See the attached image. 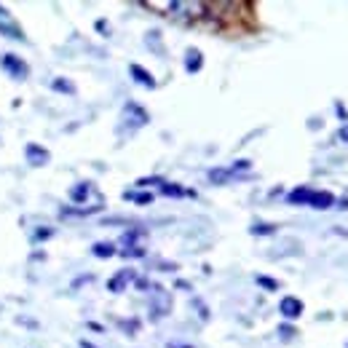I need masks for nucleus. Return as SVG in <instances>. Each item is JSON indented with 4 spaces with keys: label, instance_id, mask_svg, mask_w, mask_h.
I'll use <instances>...</instances> for the list:
<instances>
[{
    "label": "nucleus",
    "instance_id": "nucleus-1",
    "mask_svg": "<svg viewBox=\"0 0 348 348\" xmlns=\"http://www.w3.org/2000/svg\"><path fill=\"white\" fill-rule=\"evenodd\" d=\"M0 67H3V70L11 75L14 81H25L27 75H30L27 62L22 59L19 54H3V57H0Z\"/></svg>",
    "mask_w": 348,
    "mask_h": 348
},
{
    "label": "nucleus",
    "instance_id": "nucleus-2",
    "mask_svg": "<svg viewBox=\"0 0 348 348\" xmlns=\"http://www.w3.org/2000/svg\"><path fill=\"white\" fill-rule=\"evenodd\" d=\"M303 300L297 297H281V303H278V313L284 316V319H300V313H303Z\"/></svg>",
    "mask_w": 348,
    "mask_h": 348
},
{
    "label": "nucleus",
    "instance_id": "nucleus-3",
    "mask_svg": "<svg viewBox=\"0 0 348 348\" xmlns=\"http://www.w3.org/2000/svg\"><path fill=\"white\" fill-rule=\"evenodd\" d=\"M25 156H27V161L33 166H46L51 161V153L46 150V148H41V145H35V142H30L27 148H25Z\"/></svg>",
    "mask_w": 348,
    "mask_h": 348
},
{
    "label": "nucleus",
    "instance_id": "nucleus-4",
    "mask_svg": "<svg viewBox=\"0 0 348 348\" xmlns=\"http://www.w3.org/2000/svg\"><path fill=\"white\" fill-rule=\"evenodd\" d=\"M134 270H118V273H115L113 278H110V281H107V292H115V295H118V292H123V289H126L129 287V281H134Z\"/></svg>",
    "mask_w": 348,
    "mask_h": 348
},
{
    "label": "nucleus",
    "instance_id": "nucleus-5",
    "mask_svg": "<svg viewBox=\"0 0 348 348\" xmlns=\"http://www.w3.org/2000/svg\"><path fill=\"white\" fill-rule=\"evenodd\" d=\"M311 196H313V190L305 188V185H300V188H295V190L287 193V204H292V206H308Z\"/></svg>",
    "mask_w": 348,
    "mask_h": 348
},
{
    "label": "nucleus",
    "instance_id": "nucleus-6",
    "mask_svg": "<svg viewBox=\"0 0 348 348\" xmlns=\"http://www.w3.org/2000/svg\"><path fill=\"white\" fill-rule=\"evenodd\" d=\"M129 75H131V78H134V81L139 83V86H145V89H156V78H153V75H150L145 67H139V65H131V67H129Z\"/></svg>",
    "mask_w": 348,
    "mask_h": 348
},
{
    "label": "nucleus",
    "instance_id": "nucleus-7",
    "mask_svg": "<svg viewBox=\"0 0 348 348\" xmlns=\"http://www.w3.org/2000/svg\"><path fill=\"white\" fill-rule=\"evenodd\" d=\"M332 204H335V196L329 190H313L311 201H308V206H313V209H329Z\"/></svg>",
    "mask_w": 348,
    "mask_h": 348
},
{
    "label": "nucleus",
    "instance_id": "nucleus-8",
    "mask_svg": "<svg viewBox=\"0 0 348 348\" xmlns=\"http://www.w3.org/2000/svg\"><path fill=\"white\" fill-rule=\"evenodd\" d=\"M201 67H204L201 51L198 49H188V54H185V70H188V73H198Z\"/></svg>",
    "mask_w": 348,
    "mask_h": 348
},
{
    "label": "nucleus",
    "instance_id": "nucleus-9",
    "mask_svg": "<svg viewBox=\"0 0 348 348\" xmlns=\"http://www.w3.org/2000/svg\"><path fill=\"white\" fill-rule=\"evenodd\" d=\"M91 254L99 260H107V257H113V254H118V249H115V244H110V241H97L91 246Z\"/></svg>",
    "mask_w": 348,
    "mask_h": 348
},
{
    "label": "nucleus",
    "instance_id": "nucleus-10",
    "mask_svg": "<svg viewBox=\"0 0 348 348\" xmlns=\"http://www.w3.org/2000/svg\"><path fill=\"white\" fill-rule=\"evenodd\" d=\"M0 33H3L6 38H14V41H22V43L27 41V35L22 33V30H19L17 25H9L6 19H0Z\"/></svg>",
    "mask_w": 348,
    "mask_h": 348
},
{
    "label": "nucleus",
    "instance_id": "nucleus-11",
    "mask_svg": "<svg viewBox=\"0 0 348 348\" xmlns=\"http://www.w3.org/2000/svg\"><path fill=\"white\" fill-rule=\"evenodd\" d=\"M89 193H91V185L81 182V185H75V188L70 190V201H73V204H83V201L89 198Z\"/></svg>",
    "mask_w": 348,
    "mask_h": 348
},
{
    "label": "nucleus",
    "instance_id": "nucleus-12",
    "mask_svg": "<svg viewBox=\"0 0 348 348\" xmlns=\"http://www.w3.org/2000/svg\"><path fill=\"white\" fill-rule=\"evenodd\" d=\"M230 177H236L233 172H230V166H228V169H212V172H209V182H214V185H225Z\"/></svg>",
    "mask_w": 348,
    "mask_h": 348
},
{
    "label": "nucleus",
    "instance_id": "nucleus-13",
    "mask_svg": "<svg viewBox=\"0 0 348 348\" xmlns=\"http://www.w3.org/2000/svg\"><path fill=\"white\" fill-rule=\"evenodd\" d=\"M161 193H164V196H169V198H182V196H188V190L180 188V185H174V182H164V185H161Z\"/></svg>",
    "mask_w": 348,
    "mask_h": 348
},
{
    "label": "nucleus",
    "instance_id": "nucleus-14",
    "mask_svg": "<svg viewBox=\"0 0 348 348\" xmlns=\"http://www.w3.org/2000/svg\"><path fill=\"white\" fill-rule=\"evenodd\" d=\"M118 254L123 260H139V257H145V249L137 246V244H131V246H126V249H118Z\"/></svg>",
    "mask_w": 348,
    "mask_h": 348
},
{
    "label": "nucleus",
    "instance_id": "nucleus-15",
    "mask_svg": "<svg viewBox=\"0 0 348 348\" xmlns=\"http://www.w3.org/2000/svg\"><path fill=\"white\" fill-rule=\"evenodd\" d=\"M51 89L54 91H62V94H75V86L70 81H65V78H54L51 81Z\"/></svg>",
    "mask_w": 348,
    "mask_h": 348
},
{
    "label": "nucleus",
    "instance_id": "nucleus-16",
    "mask_svg": "<svg viewBox=\"0 0 348 348\" xmlns=\"http://www.w3.org/2000/svg\"><path fill=\"white\" fill-rule=\"evenodd\" d=\"M252 236H270L276 233V225H268V222H257V225H252Z\"/></svg>",
    "mask_w": 348,
    "mask_h": 348
},
{
    "label": "nucleus",
    "instance_id": "nucleus-17",
    "mask_svg": "<svg viewBox=\"0 0 348 348\" xmlns=\"http://www.w3.org/2000/svg\"><path fill=\"white\" fill-rule=\"evenodd\" d=\"M123 198H129V201H134V204H153V193H126Z\"/></svg>",
    "mask_w": 348,
    "mask_h": 348
},
{
    "label": "nucleus",
    "instance_id": "nucleus-18",
    "mask_svg": "<svg viewBox=\"0 0 348 348\" xmlns=\"http://www.w3.org/2000/svg\"><path fill=\"white\" fill-rule=\"evenodd\" d=\"M254 281H257V287H262V289H270V292H276V289H278V281H276V278H268V276H254Z\"/></svg>",
    "mask_w": 348,
    "mask_h": 348
},
{
    "label": "nucleus",
    "instance_id": "nucleus-19",
    "mask_svg": "<svg viewBox=\"0 0 348 348\" xmlns=\"http://www.w3.org/2000/svg\"><path fill=\"white\" fill-rule=\"evenodd\" d=\"M102 206H89V209H62V214L65 217H70V214H78V217H86V214H94V212H99Z\"/></svg>",
    "mask_w": 348,
    "mask_h": 348
},
{
    "label": "nucleus",
    "instance_id": "nucleus-20",
    "mask_svg": "<svg viewBox=\"0 0 348 348\" xmlns=\"http://www.w3.org/2000/svg\"><path fill=\"white\" fill-rule=\"evenodd\" d=\"M164 182L166 180H161V177H142V180H137L134 185H137V188H150V185H158V188H161Z\"/></svg>",
    "mask_w": 348,
    "mask_h": 348
},
{
    "label": "nucleus",
    "instance_id": "nucleus-21",
    "mask_svg": "<svg viewBox=\"0 0 348 348\" xmlns=\"http://www.w3.org/2000/svg\"><path fill=\"white\" fill-rule=\"evenodd\" d=\"M51 236H54V228H41L33 233V241H46V238H51Z\"/></svg>",
    "mask_w": 348,
    "mask_h": 348
},
{
    "label": "nucleus",
    "instance_id": "nucleus-22",
    "mask_svg": "<svg viewBox=\"0 0 348 348\" xmlns=\"http://www.w3.org/2000/svg\"><path fill=\"white\" fill-rule=\"evenodd\" d=\"M249 166H252L249 161H244V158H241V161H236V164L230 166V172H233V174H241V172H249Z\"/></svg>",
    "mask_w": 348,
    "mask_h": 348
},
{
    "label": "nucleus",
    "instance_id": "nucleus-23",
    "mask_svg": "<svg viewBox=\"0 0 348 348\" xmlns=\"http://www.w3.org/2000/svg\"><path fill=\"white\" fill-rule=\"evenodd\" d=\"M134 284H137V289H148V287H150L148 278H134Z\"/></svg>",
    "mask_w": 348,
    "mask_h": 348
},
{
    "label": "nucleus",
    "instance_id": "nucleus-24",
    "mask_svg": "<svg viewBox=\"0 0 348 348\" xmlns=\"http://www.w3.org/2000/svg\"><path fill=\"white\" fill-rule=\"evenodd\" d=\"M337 139H340V142H348V123L337 131Z\"/></svg>",
    "mask_w": 348,
    "mask_h": 348
},
{
    "label": "nucleus",
    "instance_id": "nucleus-25",
    "mask_svg": "<svg viewBox=\"0 0 348 348\" xmlns=\"http://www.w3.org/2000/svg\"><path fill=\"white\" fill-rule=\"evenodd\" d=\"M278 332H281V335H284V337H292V335H295V329H292V327H287V324H284V327H281V329H278Z\"/></svg>",
    "mask_w": 348,
    "mask_h": 348
},
{
    "label": "nucleus",
    "instance_id": "nucleus-26",
    "mask_svg": "<svg viewBox=\"0 0 348 348\" xmlns=\"http://www.w3.org/2000/svg\"><path fill=\"white\" fill-rule=\"evenodd\" d=\"M89 329H94V332H102V324H97V321H89Z\"/></svg>",
    "mask_w": 348,
    "mask_h": 348
},
{
    "label": "nucleus",
    "instance_id": "nucleus-27",
    "mask_svg": "<svg viewBox=\"0 0 348 348\" xmlns=\"http://www.w3.org/2000/svg\"><path fill=\"white\" fill-rule=\"evenodd\" d=\"M81 345H83V348H97V345H91L89 340H81Z\"/></svg>",
    "mask_w": 348,
    "mask_h": 348
},
{
    "label": "nucleus",
    "instance_id": "nucleus-28",
    "mask_svg": "<svg viewBox=\"0 0 348 348\" xmlns=\"http://www.w3.org/2000/svg\"><path fill=\"white\" fill-rule=\"evenodd\" d=\"M6 17H9V14H6V9L0 6V19H6Z\"/></svg>",
    "mask_w": 348,
    "mask_h": 348
},
{
    "label": "nucleus",
    "instance_id": "nucleus-29",
    "mask_svg": "<svg viewBox=\"0 0 348 348\" xmlns=\"http://www.w3.org/2000/svg\"><path fill=\"white\" fill-rule=\"evenodd\" d=\"M169 348H193V345H177V343H172V345H169Z\"/></svg>",
    "mask_w": 348,
    "mask_h": 348
}]
</instances>
